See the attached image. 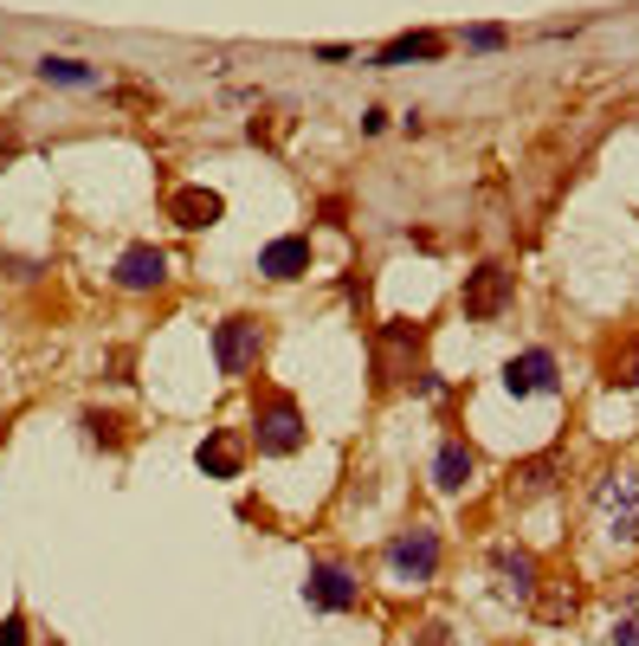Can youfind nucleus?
Masks as SVG:
<instances>
[{
	"instance_id": "obj_1",
	"label": "nucleus",
	"mask_w": 639,
	"mask_h": 646,
	"mask_svg": "<svg viewBox=\"0 0 639 646\" xmlns=\"http://www.w3.org/2000/svg\"><path fill=\"white\" fill-rule=\"evenodd\" d=\"M594 517L614 543H639V472H607L594 485Z\"/></svg>"
},
{
	"instance_id": "obj_2",
	"label": "nucleus",
	"mask_w": 639,
	"mask_h": 646,
	"mask_svg": "<svg viewBox=\"0 0 639 646\" xmlns=\"http://www.w3.org/2000/svg\"><path fill=\"white\" fill-rule=\"evenodd\" d=\"M388 575L407 582V588H426V582L439 575V530H426V524L401 530V537L388 543Z\"/></svg>"
},
{
	"instance_id": "obj_3",
	"label": "nucleus",
	"mask_w": 639,
	"mask_h": 646,
	"mask_svg": "<svg viewBox=\"0 0 639 646\" xmlns=\"http://www.w3.org/2000/svg\"><path fill=\"white\" fill-rule=\"evenodd\" d=\"M252 427H259V453H297L304 446V414L291 395H259Z\"/></svg>"
},
{
	"instance_id": "obj_4",
	"label": "nucleus",
	"mask_w": 639,
	"mask_h": 646,
	"mask_svg": "<svg viewBox=\"0 0 639 646\" xmlns=\"http://www.w3.org/2000/svg\"><path fill=\"white\" fill-rule=\"evenodd\" d=\"M265 350V324L259 317H226L220 330H213V362H220V375H246L252 362Z\"/></svg>"
},
{
	"instance_id": "obj_5",
	"label": "nucleus",
	"mask_w": 639,
	"mask_h": 646,
	"mask_svg": "<svg viewBox=\"0 0 639 646\" xmlns=\"http://www.w3.org/2000/svg\"><path fill=\"white\" fill-rule=\"evenodd\" d=\"M304 601H310L317 614H350L355 601H362V582H355V569H343V563H310Z\"/></svg>"
},
{
	"instance_id": "obj_6",
	"label": "nucleus",
	"mask_w": 639,
	"mask_h": 646,
	"mask_svg": "<svg viewBox=\"0 0 639 646\" xmlns=\"http://www.w3.org/2000/svg\"><path fill=\"white\" fill-rule=\"evenodd\" d=\"M492 582H497V595L504 601H517V608H530L536 595H543V575H536V556L530 550H492Z\"/></svg>"
},
{
	"instance_id": "obj_7",
	"label": "nucleus",
	"mask_w": 639,
	"mask_h": 646,
	"mask_svg": "<svg viewBox=\"0 0 639 646\" xmlns=\"http://www.w3.org/2000/svg\"><path fill=\"white\" fill-rule=\"evenodd\" d=\"M504 388H510V395H549V388H556V356H549V350L510 356L504 362Z\"/></svg>"
},
{
	"instance_id": "obj_8",
	"label": "nucleus",
	"mask_w": 639,
	"mask_h": 646,
	"mask_svg": "<svg viewBox=\"0 0 639 646\" xmlns=\"http://www.w3.org/2000/svg\"><path fill=\"white\" fill-rule=\"evenodd\" d=\"M504 304H510V272H504V266H478V272H472V285H465V317L492 324Z\"/></svg>"
},
{
	"instance_id": "obj_9",
	"label": "nucleus",
	"mask_w": 639,
	"mask_h": 646,
	"mask_svg": "<svg viewBox=\"0 0 639 646\" xmlns=\"http://www.w3.org/2000/svg\"><path fill=\"white\" fill-rule=\"evenodd\" d=\"M168 279V252L162 246H130L123 259H117V285L123 291H155Z\"/></svg>"
},
{
	"instance_id": "obj_10",
	"label": "nucleus",
	"mask_w": 639,
	"mask_h": 646,
	"mask_svg": "<svg viewBox=\"0 0 639 646\" xmlns=\"http://www.w3.org/2000/svg\"><path fill=\"white\" fill-rule=\"evenodd\" d=\"M259 272H265V279H304V272H310V239H304V233L272 239V246L259 252Z\"/></svg>"
},
{
	"instance_id": "obj_11",
	"label": "nucleus",
	"mask_w": 639,
	"mask_h": 646,
	"mask_svg": "<svg viewBox=\"0 0 639 646\" xmlns=\"http://www.w3.org/2000/svg\"><path fill=\"white\" fill-rule=\"evenodd\" d=\"M472 472H478V459H472L465 439H446V446L433 453V485H439V492H465Z\"/></svg>"
},
{
	"instance_id": "obj_12",
	"label": "nucleus",
	"mask_w": 639,
	"mask_h": 646,
	"mask_svg": "<svg viewBox=\"0 0 639 646\" xmlns=\"http://www.w3.org/2000/svg\"><path fill=\"white\" fill-rule=\"evenodd\" d=\"M168 214L181 220V226H213V220H220V195H208V188H181V195H168Z\"/></svg>"
},
{
	"instance_id": "obj_13",
	"label": "nucleus",
	"mask_w": 639,
	"mask_h": 646,
	"mask_svg": "<svg viewBox=\"0 0 639 646\" xmlns=\"http://www.w3.org/2000/svg\"><path fill=\"white\" fill-rule=\"evenodd\" d=\"M439 52H446V39H439V33H407V39H394L375 66H407V59H439Z\"/></svg>"
},
{
	"instance_id": "obj_14",
	"label": "nucleus",
	"mask_w": 639,
	"mask_h": 646,
	"mask_svg": "<svg viewBox=\"0 0 639 646\" xmlns=\"http://www.w3.org/2000/svg\"><path fill=\"white\" fill-rule=\"evenodd\" d=\"M556 472H563V459H530V466H517V492H549L556 485Z\"/></svg>"
},
{
	"instance_id": "obj_15",
	"label": "nucleus",
	"mask_w": 639,
	"mask_h": 646,
	"mask_svg": "<svg viewBox=\"0 0 639 646\" xmlns=\"http://www.w3.org/2000/svg\"><path fill=\"white\" fill-rule=\"evenodd\" d=\"M607 641H614V646H639V588L627 595V601H620V614H614Z\"/></svg>"
},
{
	"instance_id": "obj_16",
	"label": "nucleus",
	"mask_w": 639,
	"mask_h": 646,
	"mask_svg": "<svg viewBox=\"0 0 639 646\" xmlns=\"http://www.w3.org/2000/svg\"><path fill=\"white\" fill-rule=\"evenodd\" d=\"M201 472H213V479H233V472H239V453H233L226 439H208V446H201Z\"/></svg>"
},
{
	"instance_id": "obj_17",
	"label": "nucleus",
	"mask_w": 639,
	"mask_h": 646,
	"mask_svg": "<svg viewBox=\"0 0 639 646\" xmlns=\"http://www.w3.org/2000/svg\"><path fill=\"white\" fill-rule=\"evenodd\" d=\"M39 78H52V84H97V72L78 66V59H39Z\"/></svg>"
},
{
	"instance_id": "obj_18",
	"label": "nucleus",
	"mask_w": 639,
	"mask_h": 646,
	"mask_svg": "<svg viewBox=\"0 0 639 646\" xmlns=\"http://www.w3.org/2000/svg\"><path fill=\"white\" fill-rule=\"evenodd\" d=\"M465 46H478V52H497V46H504V26H472V33H465Z\"/></svg>"
},
{
	"instance_id": "obj_19",
	"label": "nucleus",
	"mask_w": 639,
	"mask_h": 646,
	"mask_svg": "<svg viewBox=\"0 0 639 646\" xmlns=\"http://www.w3.org/2000/svg\"><path fill=\"white\" fill-rule=\"evenodd\" d=\"M0 646H26V614H20V608L0 621Z\"/></svg>"
},
{
	"instance_id": "obj_20",
	"label": "nucleus",
	"mask_w": 639,
	"mask_h": 646,
	"mask_svg": "<svg viewBox=\"0 0 639 646\" xmlns=\"http://www.w3.org/2000/svg\"><path fill=\"white\" fill-rule=\"evenodd\" d=\"M84 427H91V439H104V446H117V421H104V414H84Z\"/></svg>"
},
{
	"instance_id": "obj_21",
	"label": "nucleus",
	"mask_w": 639,
	"mask_h": 646,
	"mask_svg": "<svg viewBox=\"0 0 639 646\" xmlns=\"http://www.w3.org/2000/svg\"><path fill=\"white\" fill-rule=\"evenodd\" d=\"M568 614H575V595H549L543 601V621H568Z\"/></svg>"
},
{
	"instance_id": "obj_22",
	"label": "nucleus",
	"mask_w": 639,
	"mask_h": 646,
	"mask_svg": "<svg viewBox=\"0 0 639 646\" xmlns=\"http://www.w3.org/2000/svg\"><path fill=\"white\" fill-rule=\"evenodd\" d=\"M421 646H452V641H446V627H439V621H426V627H421Z\"/></svg>"
}]
</instances>
